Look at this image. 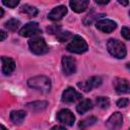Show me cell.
Here are the masks:
<instances>
[{"label":"cell","mask_w":130,"mask_h":130,"mask_svg":"<svg viewBox=\"0 0 130 130\" xmlns=\"http://www.w3.org/2000/svg\"><path fill=\"white\" fill-rule=\"evenodd\" d=\"M107 48H108L109 53L112 56H114L115 58H118V59L125 58V56L127 54V50H126L125 45L122 42H120L118 40H115V39H110L108 41Z\"/></svg>","instance_id":"6da1fadb"},{"label":"cell","mask_w":130,"mask_h":130,"mask_svg":"<svg viewBox=\"0 0 130 130\" xmlns=\"http://www.w3.org/2000/svg\"><path fill=\"white\" fill-rule=\"evenodd\" d=\"M27 84L29 87L35 88L37 90H40L42 92H48L50 91L51 88V81L48 77L39 75V76H34L28 79Z\"/></svg>","instance_id":"7a4b0ae2"},{"label":"cell","mask_w":130,"mask_h":130,"mask_svg":"<svg viewBox=\"0 0 130 130\" xmlns=\"http://www.w3.org/2000/svg\"><path fill=\"white\" fill-rule=\"evenodd\" d=\"M67 51L75 54H82L87 51L88 46L84 39H82L80 36H74L71 40V42L66 47Z\"/></svg>","instance_id":"3957f363"},{"label":"cell","mask_w":130,"mask_h":130,"mask_svg":"<svg viewBox=\"0 0 130 130\" xmlns=\"http://www.w3.org/2000/svg\"><path fill=\"white\" fill-rule=\"evenodd\" d=\"M28 46H29V50L36 55L46 54L49 50L46 41L40 37H36V38L30 39L28 41Z\"/></svg>","instance_id":"277c9868"},{"label":"cell","mask_w":130,"mask_h":130,"mask_svg":"<svg viewBox=\"0 0 130 130\" xmlns=\"http://www.w3.org/2000/svg\"><path fill=\"white\" fill-rule=\"evenodd\" d=\"M41 32L42 30L38 22H28L19 30V35L21 37H35Z\"/></svg>","instance_id":"5b68a950"},{"label":"cell","mask_w":130,"mask_h":130,"mask_svg":"<svg viewBox=\"0 0 130 130\" xmlns=\"http://www.w3.org/2000/svg\"><path fill=\"white\" fill-rule=\"evenodd\" d=\"M82 95L78 91H76L73 87H67L62 93V102L66 104H72L79 100H81Z\"/></svg>","instance_id":"8992f818"},{"label":"cell","mask_w":130,"mask_h":130,"mask_svg":"<svg viewBox=\"0 0 130 130\" xmlns=\"http://www.w3.org/2000/svg\"><path fill=\"white\" fill-rule=\"evenodd\" d=\"M62 71L65 75H71L76 71V61L73 57L64 56L62 58Z\"/></svg>","instance_id":"52a82bcc"},{"label":"cell","mask_w":130,"mask_h":130,"mask_svg":"<svg viewBox=\"0 0 130 130\" xmlns=\"http://www.w3.org/2000/svg\"><path fill=\"white\" fill-rule=\"evenodd\" d=\"M102 84V78L100 76H92L88 79H86L85 81L79 82L77 85L79 88H81L84 91H90L92 88L98 87Z\"/></svg>","instance_id":"ba28073f"},{"label":"cell","mask_w":130,"mask_h":130,"mask_svg":"<svg viewBox=\"0 0 130 130\" xmlns=\"http://www.w3.org/2000/svg\"><path fill=\"white\" fill-rule=\"evenodd\" d=\"M57 120L62 124H65L67 126H72L74 124L75 117H74V115L72 114L71 111H69L68 109H63V110L58 112Z\"/></svg>","instance_id":"9c48e42d"},{"label":"cell","mask_w":130,"mask_h":130,"mask_svg":"<svg viewBox=\"0 0 130 130\" xmlns=\"http://www.w3.org/2000/svg\"><path fill=\"white\" fill-rule=\"evenodd\" d=\"M122 124H123V116L119 112L112 114L111 117L106 122V126L110 130H117L122 126Z\"/></svg>","instance_id":"30bf717a"},{"label":"cell","mask_w":130,"mask_h":130,"mask_svg":"<svg viewBox=\"0 0 130 130\" xmlns=\"http://www.w3.org/2000/svg\"><path fill=\"white\" fill-rule=\"evenodd\" d=\"M95 26L101 31L109 34V32H112L117 27V24L115 21H113L111 19H101L95 22Z\"/></svg>","instance_id":"8fae6325"},{"label":"cell","mask_w":130,"mask_h":130,"mask_svg":"<svg viewBox=\"0 0 130 130\" xmlns=\"http://www.w3.org/2000/svg\"><path fill=\"white\" fill-rule=\"evenodd\" d=\"M114 87L118 93H128L130 91V85L129 81L125 78H115L113 81Z\"/></svg>","instance_id":"7c38bea8"},{"label":"cell","mask_w":130,"mask_h":130,"mask_svg":"<svg viewBox=\"0 0 130 130\" xmlns=\"http://www.w3.org/2000/svg\"><path fill=\"white\" fill-rule=\"evenodd\" d=\"M67 13V8L64 5H59L55 8H53L51 10V12L48 14V18L56 21V20H60L61 18H63V16H65V14Z\"/></svg>","instance_id":"4fadbf2b"},{"label":"cell","mask_w":130,"mask_h":130,"mask_svg":"<svg viewBox=\"0 0 130 130\" xmlns=\"http://www.w3.org/2000/svg\"><path fill=\"white\" fill-rule=\"evenodd\" d=\"M1 61H2V72L5 75L11 74L15 69V62L11 58L5 56L1 58Z\"/></svg>","instance_id":"5bb4252c"},{"label":"cell","mask_w":130,"mask_h":130,"mask_svg":"<svg viewBox=\"0 0 130 130\" xmlns=\"http://www.w3.org/2000/svg\"><path fill=\"white\" fill-rule=\"evenodd\" d=\"M69 5L73 11L80 13L87 8V6L89 5V1L88 0H71L69 2Z\"/></svg>","instance_id":"9a60e30c"},{"label":"cell","mask_w":130,"mask_h":130,"mask_svg":"<svg viewBox=\"0 0 130 130\" xmlns=\"http://www.w3.org/2000/svg\"><path fill=\"white\" fill-rule=\"evenodd\" d=\"M48 105L49 104L46 101H37V102L26 104V108L32 112H41V111H44L45 109H47Z\"/></svg>","instance_id":"2e32d148"},{"label":"cell","mask_w":130,"mask_h":130,"mask_svg":"<svg viewBox=\"0 0 130 130\" xmlns=\"http://www.w3.org/2000/svg\"><path fill=\"white\" fill-rule=\"evenodd\" d=\"M26 116V113L22 110H17V111H12L10 113V120L14 124H21Z\"/></svg>","instance_id":"e0dca14e"},{"label":"cell","mask_w":130,"mask_h":130,"mask_svg":"<svg viewBox=\"0 0 130 130\" xmlns=\"http://www.w3.org/2000/svg\"><path fill=\"white\" fill-rule=\"evenodd\" d=\"M91 109H92V103H91L90 100H87V99L81 101V102L76 106V111H77V113H79L80 115L86 113L87 111H89V110H91Z\"/></svg>","instance_id":"ac0fdd59"},{"label":"cell","mask_w":130,"mask_h":130,"mask_svg":"<svg viewBox=\"0 0 130 130\" xmlns=\"http://www.w3.org/2000/svg\"><path fill=\"white\" fill-rule=\"evenodd\" d=\"M20 11L23 12V13H25V14H27L29 17H35V16H37V14H38V12H39L36 7L30 6V5H28V4L22 5V7L20 8Z\"/></svg>","instance_id":"d6986e66"},{"label":"cell","mask_w":130,"mask_h":130,"mask_svg":"<svg viewBox=\"0 0 130 130\" xmlns=\"http://www.w3.org/2000/svg\"><path fill=\"white\" fill-rule=\"evenodd\" d=\"M19 25H20V21L15 18H11L5 22V27L11 31H15L19 27Z\"/></svg>","instance_id":"ffe728a7"},{"label":"cell","mask_w":130,"mask_h":130,"mask_svg":"<svg viewBox=\"0 0 130 130\" xmlns=\"http://www.w3.org/2000/svg\"><path fill=\"white\" fill-rule=\"evenodd\" d=\"M95 103L101 109H107L110 106V101H109V99L107 96H99V98H96Z\"/></svg>","instance_id":"44dd1931"},{"label":"cell","mask_w":130,"mask_h":130,"mask_svg":"<svg viewBox=\"0 0 130 130\" xmlns=\"http://www.w3.org/2000/svg\"><path fill=\"white\" fill-rule=\"evenodd\" d=\"M96 121H98V119H96L95 117H93V116L88 117V118H86V119L80 121V123H79V127H81V128H85V127L91 126V125H93Z\"/></svg>","instance_id":"7402d4cb"},{"label":"cell","mask_w":130,"mask_h":130,"mask_svg":"<svg viewBox=\"0 0 130 130\" xmlns=\"http://www.w3.org/2000/svg\"><path fill=\"white\" fill-rule=\"evenodd\" d=\"M70 38H72V35H71L70 31H62V32H59L57 35V39L60 42H66Z\"/></svg>","instance_id":"603a6c76"},{"label":"cell","mask_w":130,"mask_h":130,"mask_svg":"<svg viewBox=\"0 0 130 130\" xmlns=\"http://www.w3.org/2000/svg\"><path fill=\"white\" fill-rule=\"evenodd\" d=\"M2 3L5 6H8L10 8H14V7H16L19 4V1L18 0H3Z\"/></svg>","instance_id":"cb8c5ba5"},{"label":"cell","mask_w":130,"mask_h":130,"mask_svg":"<svg viewBox=\"0 0 130 130\" xmlns=\"http://www.w3.org/2000/svg\"><path fill=\"white\" fill-rule=\"evenodd\" d=\"M61 29V27L59 26V25H52V26H49L48 28H47V30H48V32L49 34H59V30Z\"/></svg>","instance_id":"d4e9b609"},{"label":"cell","mask_w":130,"mask_h":130,"mask_svg":"<svg viewBox=\"0 0 130 130\" xmlns=\"http://www.w3.org/2000/svg\"><path fill=\"white\" fill-rule=\"evenodd\" d=\"M122 36L124 37V39L125 40H130V29H129V27H127V26H123L122 27Z\"/></svg>","instance_id":"484cf974"},{"label":"cell","mask_w":130,"mask_h":130,"mask_svg":"<svg viewBox=\"0 0 130 130\" xmlns=\"http://www.w3.org/2000/svg\"><path fill=\"white\" fill-rule=\"evenodd\" d=\"M129 105V99H121L117 102V106L120 108H125Z\"/></svg>","instance_id":"4316f807"},{"label":"cell","mask_w":130,"mask_h":130,"mask_svg":"<svg viewBox=\"0 0 130 130\" xmlns=\"http://www.w3.org/2000/svg\"><path fill=\"white\" fill-rule=\"evenodd\" d=\"M6 38H7V32H5L4 30L0 29V42L1 41H4Z\"/></svg>","instance_id":"83f0119b"},{"label":"cell","mask_w":130,"mask_h":130,"mask_svg":"<svg viewBox=\"0 0 130 130\" xmlns=\"http://www.w3.org/2000/svg\"><path fill=\"white\" fill-rule=\"evenodd\" d=\"M51 130H66L64 127H62V126H54Z\"/></svg>","instance_id":"f1b7e54d"},{"label":"cell","mask_w":130,"mask_h":130,"mask_svg":"<svg viewBox=\"0 0 130 130\" xmlns=\"http://www.w3.org/2000/svg\"><path fill=\"white\" fill-rule=\"evenodd\" d=\"M96 3L100 4V5H106V4L109 3V0H107V1H98V0H96Z\"/></svg>","instance_id":"f546056e"},{"label":"cell","mask_w":130,"mask_h":130,"mask_svg":"<svg viewBox=\"0 0 130 130\" xmlns=\"http://www.w3.org/2000/svg\"><path fill=\"white\" fill-rule=\"evenodd\" d=\"M3 15H4V10H3V9L0 7V18H1Z\"/></svg>","instance_id":"4dcf8cb0"},{"label":"cell","mask_w":130,"mask_h":130,"mask_svg":"<svg viewBox=\"0 0 130 130\" xmlns=\"http://www.w3.org/2000/svg\"><path fill=\"white\" fill-rule=\"evenodd\" d=\"M120 4H123V5H127L128 4V1H119Z\"/></svg>","instance_id":"1f68e13d"},{"label":"cell","mask_w":130,"mask_h":130,"mask_svg":"<svg viewBox=\"0 0 130 130\" xmlns=\"http://www.w3.org/2000/svg\"><path fill=\"white\" fill-rule=\"evenodd\" d=\"M0 130H7V128H5L3 125H1V124H0Z\"/></svg>","instance_id":"d6a6232c"}]
</instances>
